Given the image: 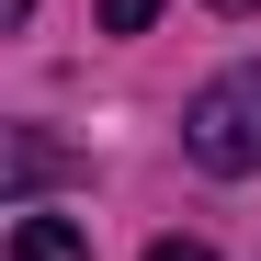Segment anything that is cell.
<instances>
[{
  "mask_svg": "<svg viewBox=\"0 0 261 261\" xmlns=\"http://www.w3.org/2000/svg\"><path fill=\"white\" fill-rule=\"evenodd\" d=\"M182 148L193 170H216V182H239V170H261V68H216L193 114H182Z\"/></svg>",
  "mask_w": 261,
  "mask_h": 261,
  "instance_id": "cell-1",
  "label": "cell"
},
{
  "mask_svg": "<svg viewBox=\"0 0 261 261\" xmlns=\"http://www.w3.org/2000/svg\"><path fill=\"white\" fill-rule=\"evenodd\" d=\"M0 12H12V23H34V0H0Z\"/></svg>",
  "mask_w": 261,
  "mask_h": 261,
  "instance_id": "cell-6",
  "label": "cell"
},
{
  "mask_svg": "<svg viewBox=\"0 0 261 261\" xmlns=\"http://www.w3.org/2000/svg\"><path fill=\"white\" fill-rule=\"evenodd\" d=\"M159 23V0H102V34H148Z\"/></svg>",
  "mask_w": 261,
  "mask_h": 261,
  "instance_id": "cell-4",
  "label": "cell"
},
{
  "mask_svg": "<svg viewBox=\"0 0 261 261\" xmlns=\"http://www.w3.org/2000/svg\"><path fill=\"white\" fill-rule=\"evenodd\" d=\"M216 12H261V0H216Z\"/></svg>",
  "mask_w": 261,
  "mask_h": 261,
  "instance_id": "cell-7",
  "label": "cell"
},
{
  "mask_svg": "<svg viewBox=\"0 0 261 261\" xmlns=\"http://www.w3.org/2000/svg\"><path fill=\"white\" fill-rule=\"evenodd\" d=\"M46 170H57V148H46V137H23V148H12V193H34Z\"/></svg>",
  "mask_w": 261,
  "mask_h": 261,
  "instance_id": "cell-3",
  "label": "cell"
},
{
  "mask_svg": "<svg viewBox=\"0 0 261 261\" xmlns=\"http://www.w3.org/2000/svg\"><path fill=\"white\" fill-rule=\"evenodd\" d=\"M12 261H91V239H80L68 216H23V227H12Z\"/></svg>",
  "mask_w": 261,
  "mask_h": 261,
  "instance_id": "cell-2",
  "label": "cell"
},
{
  "mask_svg": "<svg viewBox=\"0 0 261 261\" xmlns=\"http://www.w3.org/2000/svg\"><path fill=\"white\" fill-rule=\"evenodd\" d=\"M148 261H216V250H204V239H159Z\"/></svg>",
  "mask_w": 261,
  "mask_h": 261,
  "instance_id": "cell-5",
  "label": "cell"
}]
</instances>
